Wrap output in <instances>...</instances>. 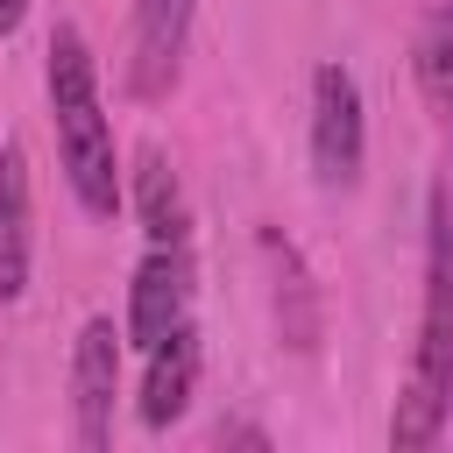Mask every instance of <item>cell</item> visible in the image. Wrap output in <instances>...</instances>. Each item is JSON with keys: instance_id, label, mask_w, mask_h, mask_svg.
I'll return each instance as SVG.
<instances>
[{"instance_id": "cell-12", "label": "cell", "mask_w": 453, "mask_h": 453, "mask_svg": "<svg viewBox=\"0 0 453 453\" xmlns=\"http://www.w3.org/2000/svg\"><path fill=\"white\" fill-rule=\"evenodd\" d=\"M446 439H453V382H446Z\"/></svg>"}, {"instance_id": "cell-10", "label": "cell", "mask_w": 453, "mask_h": 453, "mask_svg": "<svg viewBox=\"0 0 453 453\" xmlns=\"http://www.w3.org/2000/svg\"><path fill=\"white\" fill-rule=\"evenodd\" d=\"M134 212H142L149 248H184V241H191L184 184H177V170L163 163V149H142V156H134Z\"/></svg>"}, {"instance_id": "cell-3", "label": "cell", "mask_w": 453, "mask_h": 453, "mask_svg": "<svg viewBox=\"0 0 453 453\" xmlns=\"http://www.w3.org/2000/svg\"><path fill=\"white\" fill-rule=\"evenodd\" d=\"M368 163V106L347 64L311 71V177L326 191H354Z\"/></svg>"}, {"instance_id": "cell-9", "label": "cell", "mask_w": 453, "mask_h": 453, "mask_svg": "<svg viewBox=\"0 0 453 453\" xmlns=\"http://www.w3.org/2000/svg\"><path fill=\"white\" fill-rule=\"evenodd\" d=\"M411 78H418V92H425L439 134L453 142V0L425 7L418 35H411Z\"/></svg>"}, {"instance_id": "cell-1", "label": "cell", "mask_w": 453, "mask_h": 453, "mask_svg": "<svg viewBox=\"0 0 453 453\" xmlns=\"http://www.w3.org/2000/svg\"><path fill=\"white\" fill-rule=\"evenodd\" d=\"M446 382H453V170L432 184V212H425V311H418L411 382L389 418L396 453L446 439Z\"/></svg>"}, {"instance_id": "cell-2", "label": "cell", "mask_w": 453, "mask_h": 453, "mask_svg": "<svg viewBox=\"0 0 453 453\" xmlns=\"http://www.w3.org/2000/svg\"><path fill=\"white\" fill-rule=\"evenodd\" d=\"M42 85H50V120H57V156H64V177H71V198L92 212V219H113L120 212V149H113V120L99 106V64L85 50V35L64 21L50 28V50H42Z\"/></svg>"}, {"instance_id": "cell-11", "label": "cell", "mask_w": 453, "mask_h": 453, "mask_svg": "<svg viewBox=\"0 0 453 453\" xmlns=\"http://www.w3.org/2000/svg\"><path fill=\"white\" fill-rule=\"evenodd\" d=\"M28 7H35V0H0V35H14V28L28 21Z\"/></svg>"}, {"instance_id": "cell-6", "label": "cell", "mask_w": 453, "mask_h": 453, "mask_svg": "<svg viewBox=\"0 0 453 453\" xmlns=\"http://www.w3.org/2000/svg\"><path fill=\"white\" fill-rule=\"evenodd\" d=\"M177 326H191V255L184 248H149L142 269H134V283H127V326H120V340H134L149 354Z\"/></svg>"}, {"instance_id": "cell-5", "label": "cell", "mask_w": 453, "mask_h": 453, "mask_svg": "<svg viewBox=\"0 0 453 453\" xmlns=\"http://www.w3.org/2000/svg\"><path fill=\"white\" fill-rule=\"evenodd\" d=\"M191 14L198 0H134V35H127V92L134 99H170L184 50H191Z\"/></svg>"}, {"instance_id": "cell-4", "label": "cell", "mask_w": 453, "mask_h": 453, "mask_svg": "<svg viewBox=\"0 0 453 453\" xmlns=\"http://www.w3.org/2000/svg\"><path fill=\"white\" fill-rule=\"evenodd\" d=\"M113 403H120V326L85 319L71 340V439L85 453L113 446Z\"/></svg>"}, {"instance_id": "cell-8", "label": "cell", "mask_w": 453, "mask_h": 453, "mask_svg": "<svg viewBox=\"0 0 453 453\" xmlns=\"http://www.w3.org/2000/svg\"><path fill=\"white\" fill-rule=\"evenodd\" d=\"M28 255H35V234H28V149L0 142V304H21Z\"/></svg>"}, {"instance_id": "cell-7", "label": "cell", "mask_w": 453, "mask_h": 453, "mask_svg": "<svg viewBox=\"0 0 453 453\" xmlns=\"http://www.w3.org/2000/svg\"><path fill=\"white\" fill-rule=\"evenodd\" d=\"M191 389H198V333L177 326L170 340L149 347V368H142V425L149 432H170L191 411Z\"/></svg>"}]
</instances>
